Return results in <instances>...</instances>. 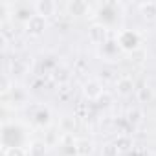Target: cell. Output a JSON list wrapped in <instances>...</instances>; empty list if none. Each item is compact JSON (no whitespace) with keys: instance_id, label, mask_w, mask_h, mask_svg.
Here are the masks:
<instances>
[{"instance_id":"obj_7","label":"cell","mask_w":156,"mask_h":156,"mask_svg":"<svg viewBox=\"0 0 156 156\" xmlns=\"http://www.w3.org/2000/svg\"><path fill=\"white\" fill-rule=\"evenodd\" d=\"M66 9L72 17H83V15H88L90 11V6L85 0H72V2L66 4Z\"/></svg>"},{"instance_id":"obj_3","label":"cell","mask_w":156,"mask_h":156,"mask_svg":"<svg viewBox=\"0 0 156 156\" xmlns=\"http://www.w3.org/2000/svg\"><path fill=\"white\" fill-rule=\"evenodd\" d=\"M108 37H110V30L105 24H92L88 28V41L98 46H105Z\"/></svg>"},{"instance_id":"obj_2","label":"cell","mask_w":156,"mask_h":156,"mask_svg":"<svg viewBox=\"0 0 156 156\" xmlns=\"http://www.w3.org/2000/svg\"><path fill=\"white\" fill-rule=\"evenodd\" d=\"M116 41H118V46H119L121 50H125V51H136L138 46H140V37H138V33H134V31H130V30H121V31L118 33Z\"/></svg>"},{"instance_id":"obj_17","label":"cell","mask_w":156,"mask_h":156,"mask_svg":"<svg viewBox=\"0 0 156 156\" xmlns=\"http://www.w3.org/2000/svg\"><path fill=\"white\" fill-rule=\"evenodd\" d=\"M110 101H112V98H110V94H108V92H105V94L98 99V103H99V105H105V107H107V105H110Z\"/></svg>"},{"instance_id":"obj_15","label":"cell","mask_w":156,"mask_h":156,"mask_svg":"<svg viewBox=\"0 0 156 156\" xmlns=\"http://www.w3.org/2000/svg\"><path fill=\"white\" fill-rule=\"evenodd\" d=\"M101 156H119V151L114 143H107L101 149Z\"/></svg>"},{"instance_id":"obj_8","label":"cell","mask_w":156,"mask_h":156,"mask_svg":"<svg viewBox=\"0 0 156 156\" xmlns=\"http://www.w3.org/2000/svg\"><path fill=\"white\" fill-rule=\"evenodd\" d=\"M73 151L77 156H90L94 152V141H90L88 138H77Z\"/></svg>"},{"instance_id":"obj_10","label":"cell","mask_w":156,"mask_h":156,"mask_svg":"<svg viewBox=\"0 0 156 156\" xmlns=\"http://www.w3.org/2000/svg\"><path fill=\"white\" fill-rule=\"evenodd\" d=\"M114 145L118 147L119 152H127V151L134 149V141H132V138H130L129 134H119V136L114 140Z\"/></svg>"},{"instance_id":"obj_5","label":"cell","mask_w":156,"mask_h":156,"mask_svg":"<svg viewBox=\"0 0 156 156\" xmlns=\"http://www.w3.org/2000/svg\"><path fill=\"white\" fill-rule=\"evenodd\" d=\"M136 85H134V79L132 77H129V75H121V77H118V81H116V92H118V96H121V98H129V96H132V94H136Z\"/></svg>"},{"instance_id":"obj_11","label":"cell","mask_w":156,"mask_h":156,"mask_svg":"<svg viewBox=\"0 0 156 156\" xmlns=\"http://www.w3.org/2000/svg\"><path fill=\"white\" fill-rule=\"evenodd\" d=\"M51 77H53V79H55L59 85H64V83H68V81H70V70H68V68H64V66H59V68H55V70H53Z\"/></svg>"},{"instance_id":"obj_9","label":"cell","mask_w":156,"mask_h":156,"mask_svg":"<svg viewBox=\"0 0 156 156\" xmlns=\"http://www.w3.org/2000/svg\"><path fill=\"white\" fill-rule=\"evenodd\" d=\"M141 17L145 20H156V0H149V2H141L138 6Z\"/></svg>"},{"instance_id":"obj_6","label":"cell","mask_w":156,"mask_h":156,"mask_svg":"<svg viewBox=\"0 0 156 156\" xmlns=\"http://www.w3.org/2000/svg\"><path fill=\"white\" fill-rule=\"evenodd\" d=\"M33 11L44 19L48 17H53L55 11H57V4L53 2V0H37V2H33Z\"/></svg>"},{"instance_id":"obj_1","label":"cell","mask_w":156,"mask_h":156,"mask_svg":"<svg viewBox=\"0 0 156 156\" xmlns=\"http://www.w3.org/2000/svg\"><path fill=\"white\" fill-rule=\"evenodd\" d=\"M46 30H48V19H44L37 13H33L24 24V31L30 37H41V35H44Z\"/></svg>"},{"instance_id":"obj_12","label":"cell","mask_w":156,"mask_h":156,"mask_svg":"<svg viewBox=\"0 0 156 156\" xmlns=\"http://www.w3.org/2000/svg\"><path fill=\"white\" fill-rule=\"evenodd\" d=\"M35 121H37V125H41V127H48V125H50V110H48V108H41V110L35 114Z\"/></svg>"},{"instance_id":"obj_13","label":"cell","mask_w":156,"mask_h":156,"mask_svg":"<svg viewBox=\"0 0 156 156\" xmlns=\"http://www.w3.org/2000/svg\"><path fill=\"white\" fill-rule=\"evenodd\" d=\"M136 98H138L140 103H149V101L152 99V88H149V87L138 88V90H136Z\"/></svg>"},{"instance_id":"obj_14","label":"cell","mask_w":156,"mask_h":156,"mask_svg":"<svg viewBox=\"0 0 156 156\" xmlns=\"http://www.w3.org/2000/svg\"><path fill=\"white\" fill-rule=\"evenodd\" d=\"M4 156H28V151L22 147H4Z\"/></svg>"},{"instance_id":"obj_4","label":"cell","mask_w":156,"mask_h":156,"mask_svg":"<svg viewBox=\"0 0 156 156\" xmlns=\"http://www.w3.org/2000/svg\"><path fill=\"white\" fill-rule=\"evenodd\" d=\"M107 90L103 88V83L99 79H88L85 85H83V96L88 99V101H98Z\"/></svg>"},{"instance_id":"obj_16","label":"cell","mask_w":156,"mask_h":156,"mask_svg":"<svg viewBox=\"0 0 156 156\" xmlns=\"http://www.w3.org/2000/svg\"><path fill=\"white\" fill-rule=\"evenodd\" d=\"M141 110L140 108H132V110H129V119L132 121V123H140L141 121Z\"/></svg>"}]
</instances>
